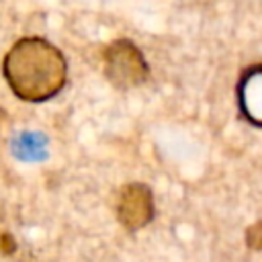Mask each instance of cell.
I'll return each instance as SVG.
<instances>
[{
    "instance_id": "1",
    "label": "cell",
    "mask_w": 262,
    "mask_h": 262,
    "mask_svg": "<svg viewBox=\"0 0 262 262\" xmlns=\"http://www.w3.org/2000/svg\"><path fill=\"white\" fill-rule=\"evenodd\" d=\"M10 90L27 102L53 98L68 80V63L61 51L41 37L18 39L2 61Z\"/></svg>"
},
{
    "instance_id": "2",
    "label": "cell",
    "mask_w": 262,
    "mask_h": 262,
    "mask_svg": "<svg viewBox=\"0 0 262 262\" xmlns=\"http://www.w3.org/2000/svg\"><path fill=\"white\" fill-rule=\"evenodd\" d=\"M102 68L108 82L121 90L143 84L149 76L147 61L139 47L129 39H117L102 51Z\"/></svg>"
},
{
    "instance_id": "3",
    "label": "cell",
    "mask_w": 262,
    "mask_h": 262,
    "mask_svg": "<svg viewBox=\"0 0 262 262\" xmlns=\"http://www.w3.org/2000/svg\"><path fill=\"white\" fill-rule=\"evenodd\" d=\"M117 219L129 231L145 227L154 219V194L141 182L125 184L117 196Z\"/></svg>"
},
{
    "instance_id": "4",
    "label": "cell",
    "mask_w": 262,
    "mask_h": 262,
    "mask_svg": "<svg viewBox=\"0 0 262 262\" xmlns=\"http://www.w3.org/2000/svg\"><path fill=\"white\" fill-rule=\"evenodd\" d=\"M237 102L242 115L252 125H262V66L248 68L237 84Z\"/></svg>"
},
{
    "instance_id": "5",
    "label": "cell",
    "mask_w": 262,
    "mask_h": 262,
    "mask_svg": "<svg viewBox=\"0 0 262 262\" xmlns=\"http://www.w3.org/2000/svg\"><path fill=\"white\" fill-rule=\"evenodd\" d=\"M14 154L23 160H37L45 154V137L39 133H23L14 139Z\"/></svg>"
},
{
    "instance_id": "6",
    "label": "cell",
    "mask_w": 262,
    "mask_h": 262,
    "mask_svg": "<svg viewBox=\"0 0 262 262\" xmlns=\"http://www.w3.org/2000/svg\"><path fill=\"white\" fill-rule=\"evenodd\" d=\"M260 233H262V225H260V221H256V223L246 231V242L250 244L252 250H260V246H262Z\"/></svg>"
},
{
    "instance_id": "7",
    "label": "cell",
    "mask_w": 262,
    "mask_h": 262,
    "mask_svg": "<svg viewBox=\"0 0 262 262\" xmlns=\"http://www.w3.org/2000/svg\"><path fill=\"white\" fill-rule=\"evenodd\" d=\"M14 250H16V244H14L12 235L10 233H0V252L6 254V256H10Z\"/></svg>"
}]
</instances>
